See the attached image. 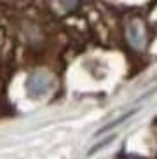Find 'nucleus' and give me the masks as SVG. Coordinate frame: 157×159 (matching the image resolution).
I'll return each mask as SVG.
<instances>
[{"mask_svg":"<svg viewBox=\"0 0 157 159\" xmlns=\"http://www.w3.org/2000/svg\"><path fill=\"white\" fill-rule=\"evenodd\" d=\"M52 89V79L44 72L33 74L26 82V91L30 98H42Z\"/></svg>","mask_w":157,"mask_h":159,"instance_id":"f257e3e1","label":"nucleus"},{"mask_svg":"<svg viewBox=\"0 0 157 159\" xmlns=\"http://www.w3.org/2000/svg\"><path fill=\"white\" fill-rule=\"evenodd\" d=\"M129 39H131V42L134 44L136 47H141V44H143V39H141V33H140V30L136 28V26H129Z\"/></svg>","mask_w":157,"mask_h":159,"instance_id":"f03ea898","label":"nucleus"}]
</instances>
